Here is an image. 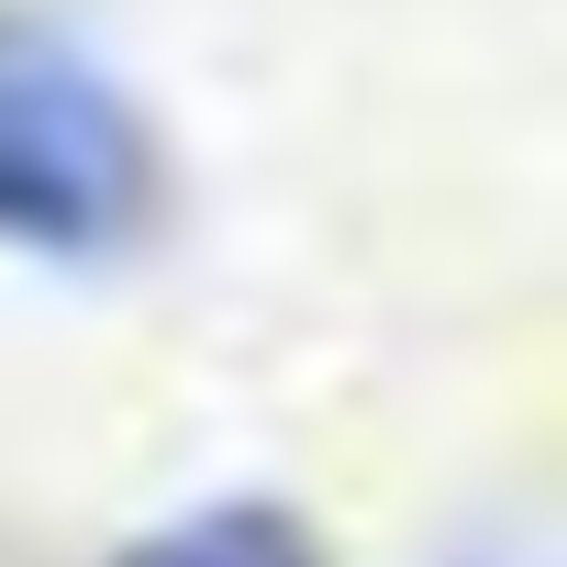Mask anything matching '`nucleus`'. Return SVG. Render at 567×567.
<instances>
[{"label": "nucleus", "instance_id": "nucleus-3", "mask_svg": "<svg viewBox=\"0 0 567 567\" xmlns=\"http://www.w3.org/2000/svg\"><path fill=\"white\" fill-rule=\"evenodd\" d=\"M478 567H523V556H478Z\"/></svg>", "mask_w": 567, "mask_h": 567}, {"label": "nucleus", "instance_id": "nucleus-1", "mask_svg": "<svg viewBox=\"0 0 567 567\" xmlns=\"http://www.w3.org/2000/svg\"><path fill=\"white\" fill-rule=\"evenodd\" d=\"M156 223V123L56 12L0 0V256L112 267Z\"/></svg>", "mask_w": 567, "mask_h": 567}, {"label": "nucleus", "instance_id": "nucleus-2", "mask_svg": "<svg viewBox=\"0 0 567 567\" xmlns=\"http://www.w3.org/2000/svg\"><path fill=\"white\" fill-rule=\"evenodd\" d=\"M112 567H323L312 523L278 512V501H200L156 534H134Z\"/></svg>", "mask_w": 567, "mask_h": 567}]
</instances>
